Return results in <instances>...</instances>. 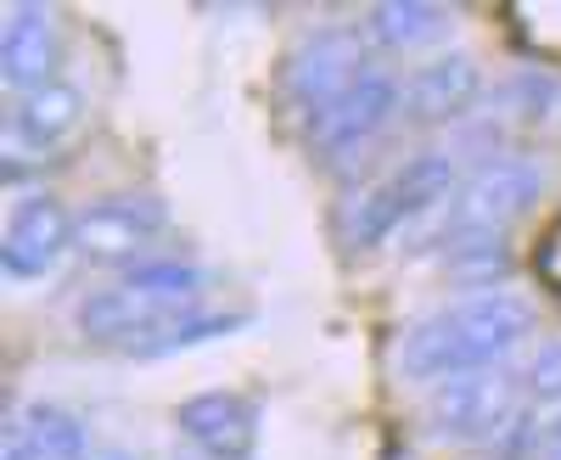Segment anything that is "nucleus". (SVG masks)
Here are the masks:
<instances>
[{"label":"nucleus","instance_id":"f03ea898","mask_svg":"<svg viewBox=\"0 0 561 460\" xmlns=\"http://www.w3.org/2000/svg\"><path fill=\"white\" fill-rule=\"evenodd\" d=\"M455 192H460L455 158L449 152H421V158L399 163L388 180H377L370 192L354 197V208L343 214V242L348 248H377L382 237H393L404 219L449 203Z\"/></svg>","mask_w":561,"mask_h":460},{"label":"nucleus","instance_id":"423d86ee","mask_svg":"<svg viewBox=\"0 0 561 460\" xmlns=\"http://www.w3.org/2000/svg\"><path fill=\"white\" fill-rule=\"evenodd\" d=\"M399 107H404V84H399L393 73H377V68H370L359 84L343 90L332 107L314 113V118L304 124L314 158H320V163L354 158L359 147H370V141H377V135L399 118Z\"/></svg>","mask_w":561,"mask_h":460},{"label":"nucleus","instance_id":"4be33fe9","mask_svg":"<svg viewBox=\"0 0 561 460\" xmlns=\"http://www.w3.org/2000/svg\"><path fill=\"white\" fill-rule=\"evenodd\" d=\"M556 433H561V416H556Z\"/></svg>","mask_w":561,"mask_h":460},{"label":"nucleus","instance_id":"ddd939ff","mask_svg":"<svg viewBox=\"0 0 561 460\" xmlns=\"http://www.w3.org/2000/svg\"><path fill=\"white\" fill-rule=\"evenodd\" d=\"M163 320H169V309H158L152 298L129 292L124 281L79 298V309H73V326H79L90 343H124V348H135L147 332H158Z\"/></svg>","mask_w":561,"mask_h":460},{"label":"nucleus","instance_id":"9d476101","mask_svg":"<svg viewBox=\"0 0 561 460\" xmlns=\"http://www.w3.org/2000/svg\"><path fill=\"white\" fill-rule=\"evenodd\" d=\"M478 90H483V73H478L472 57H438V62L415 68L404 79L399 118L404 124H449V118H460L466 107L478 102Z\"/></svg>","mask_w":561,"mask_h":460},{"label":"nucleus","instance_id":"f8f14e48","mask_svg":"<svg viewBox=\"0 0 561 460\" xmlns=\"http://www.w3.org/2000/svg\"><path fill=\"white\" fill-rule=\"evenodd\" d=\"M7 460H90V433L62 404H23L7 422Z\"/></svg>","mask_w":561,"mask_h":460},{"label":"nucleus","instance_id":"a211bd4d","mask_svg":"<svg viewBox=\"0 0 561 460\" xmlns=\"http://www.w3.org/2000/svg\"><path fill=\"white\" fill-rule=\"evenodd\" d=\"M444 275H455L460 287L472 292H494L500 275H511V253L505 237H472V242H444Z\"/></svg>","mask_w":561,"mask_h":460},{"label":"nucleus","instance_id":"7ed1b4c3","mask_svg":"<svg viewBox=\"0 0 561 460\" xmlns=\"http://www.w3.org/2000/svg\"><path fill=\"white\" fill-rule=\"evenodd\" d=\"M528 410V393H523V377L505 371V365H489V371H466V377H449L438 388H427V404L421 416L438 438H455V444H489L500 433H511Z\"/></svg>","mask_w":561,"mask_h":460},{"label":"nucleus","instance_id":"6e6552de","mask_svg":"<svg viewBox=\"0 0 561 460\" xmlns=\"http://www.w3.org/2000/svg\"><path fill=\"white\" fill-rule=\"evenodd\" d=\"M73 219L51 192H34L12 208L7 219V237H0V269L12 275V281H39V275H51L68 253H73Z\"/></svg>","mask_w":561,"mask_h":460},{"label":"nucleus","instance_id":"412c9836","mask_svg":"<svg viewBox=\"0 0 561 460\" xmlns=\"http://www.w3.org/2000/svg\"><path fill=\"white\" fill-rule=\"evenodd\" d=\"M545 460H561V433H550V444H545Z\"/></svg>","mask_w":561,"mask_h":460},{"label":"nucleus","instance_id":"39448f33","mask_svg":"<svg viewBox=\"0 0 561 460\" xmlns=\"http://www.w3.org/2000/svg\"><path fill=\"white\" fill-rule=\"evenodd\" d=\"M163 230H169V208L158 197H140V192L96 197L73 219V253H84L90 264H129L135 269L163 242Z\"/></svg>","mask_w":561,"mask_h":460},{"label":"nucleus","instance_id":"9b49d317","mask_svg":"<svg viewBox=\"0 0 561 460\" xmlns=\"http://www.w3.org/2000/svg\"><path fill=\"white\" fill-rule=\"evenodd\" d=\"M57 57H62L57 18L45 12V7H12L7 34H0V73H7V84L23 96V90L57 79V73H51Z\"/></svg>","mask_w":561,"mask_h":460},{"label":"nucleus","instance_id":"6ab92c4d","mask_svg":"<svg viewBox=\"0 0 561 460\" xmlns=\"http://www.w3.org/2000/svg\"><path fill=\"white\" fill-rule=\"evenodd\" d=\"M523 393H528V404H561V337L545 343V348L528 359Z\"/></svg>","mask_w":561,"mask_h":460},{"label":"nucleus","instance_id":"4468645a","mask_svg":"<svg viewBox=\"0 0 561 460\" xmlns=\"http://www.w3.org/2000/svg\"><path fill=\"white\" fill-rule=\"evenodd\" d=\"M79 118H84V96H79V90L68 79H45V84H34V90L18 96L7 129L23 135L34 152H51V147H62L68 135L79 129Z\"/></svg>","mask_w":561,"mask_h":460},{"label":"nucleus","instance_id":"dca6fc26","mask_svg":"<svg viewBox=\"0 0 561 460\" xmlns=\"http://www.w3.org/2000/svg\"><path fill=\"white\" fill-rule=\"evenodd\" d=\"M248 326V314L237 309H180L169 314L158 332H147L129 354L140 359H158V354H174V348H197V343H214V337H230V332H242Z\"/></svg>","mask_w":561,"mask_h":460},{"label":"nucleus","instance_id":"f257e3e1","mask_svg":"<svg viewBox=\"0 0 561 460\" xmlns=\"http://www.w3.org/2000/svg\"><path fill=\"white\" fill-rule=\"evenodd\" d=\"M534 332V309L528 298L517 292H472L460 303H444L433 309L427 320H415L399 343V371L410 382H449V377H466V371H489L500 365L511 348Z\"/></svg>","mask_w":561,"mask_h":460},{"label":"nucleus","instance_id":"f3484780","mask_svg":"<svg viewBox=\"0 0 561 460\" xmlns=\"http://www.w3.org/2000/svg\"><path fill=\"white\" fill-rule=\"evenodd\" d=\"M124 287L140 292V298H152L169 314H180V309H192V298L208 287V269L185 264V258H147V264L124 269Z\"/></svg>","mask_w":561,"mask_h":460},{"label":"nucleus","instance_id":"1a4fd4ad","mask_svg":"<svg viewBox=\"0 0 561 460\" xmlns=\"http://www.w3.org/2000/svg\"><path fill=\"white\" fill-rule=\"evenodd\" d=\"M174 427L203 460H253V449H259V404L237 388L192 393L174 410Z\"/></svg>","mask_w":561,"mask_h":460},{"label":"nucleus","instance_id":"2eb2a0df","mask_svg":"<svg viewBox=\"0 0 561 460\" xmlns=\"http://www.w3.org/2000/svg\"><path fill=\"white\" fill-rule=\"evenodd\" d=\"M449 12L444 7H421V0H388V7L365 12V39H377L382 51H415V45L444 39Z\"/></svg>","mask_w":561,"mask_h":460},{"label":"nucleus","instance_id":"0eeeda50","mask_svg":"<svg viewBox=\"0 0 561 460\" xmlns=\"http://www.w3.org/2000/svg\"><path fill=\"white\" fill-rule=\"evenodd\" d=\"M370 68H365V34L359 28H314L298 51L287 57L280 90H287L293 113H304V124H309L314 113H325Z\"/></svg>","mask_w":561,"mask_h":460},{"label":"nucleus","instance_id":"aec40b11","mask_svg":"<svg viewBox=\"0 0 561 460\" xmlns=\"http://www.w3.org/2000/svg\"><path fill=\"white\" fill-rule=\"evenodd\" d=\"M90 460H140V455H129V449H113V444H107V449H90Z\"/></svg>","mask_w":561,"mask_h":460},{"label":"nucleus","instance_id":"20e7f679","mask_svg":"<svg viewBox=\"0 0 561 460\" xmlns=\"http://www.w3.org/2000/svg\"><path fill=\"white\" fill-rule=\"evenodd\" d=\"M545 192V174L528 158H489L460 180V192L444 203V242H472V237H505Z\"/></svg>","mask_w":561,"mask_h":460}]
</instances>
